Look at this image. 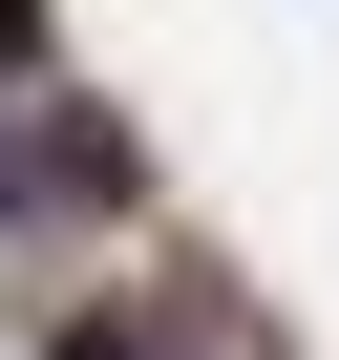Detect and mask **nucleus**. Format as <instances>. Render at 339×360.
I'll return each instance as SVG.
<instances>
[{
    "mask_svg": "<svg viewBox=\"0 0 339 360\" xmlns=\"http://www.w3.org/2000/svg\"><path fill=\"white\" fill-rule=\"evenodd\" d=\"M0 212H22V233H85V212H127V127H106L85 85H22V106H0Z\"/></svg>",
    "mask_w": 339,
    "mask_h": 360,
    "instance_id": "1",
    "label": "nucleus"
},
{
    "mask_svg": "<svg viewBox=\"0 0 339 360\" xmlns=\"http://www.w3.org/2000/svg\"><path fill=\"white\" fill-rule=\"evenodd\" d=\"M64 360H276V339H234V318H64Z\"/></svg>",
    "mask_w": 339,
    "mask_h": 360,
    "instance_id": "2",
    "label": "nucleus"
},
{
    "mask_svg": "<svg viewBox=\"0 0 339 360\" xmlns=\"http://www.w3.org/2000/svg\"><path fill=\"white\" fill-rule=\"evenodd\" d=\"M22 85H64V43H43V0H0V106Z\"/></svg>",
    "mask_w": 339,
    "mask_h": 360,
    "instance_id": "3",
    "label": "nucleus"
}]
</instances>
